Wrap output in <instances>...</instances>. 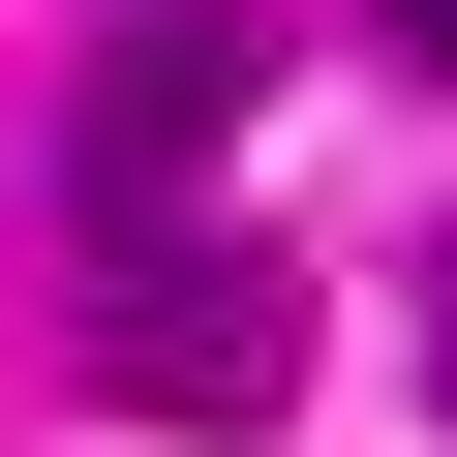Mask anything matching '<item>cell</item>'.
Here are the masks:
<instances>
[{
    "label": "cell",
    "instance_id": "3",
    "mask_svg": "<svg viewBox=\"0 0 457 457\" xmlns=\"http://www.w3.org/2000/svg\"><path fill=\"white\" fill-rule=\"evenodd\" d=\"M366 31H396V62H427V92H457V0H366Z\"/></svg>",
    "mask_w": 457,
    "mask_h": 457
},
{
    "label": "cell",
    "instance_id": "1",
    "mask_svg": "<svg viewBox=\"0 0 457 457\" xmlns=\"http://www.w3.org/2000/svg\"><path fill=\"white\" fill-rule=\"evenodd\" d=\"M245 92H275V31H245V0H122V31L62 62V183H92V245H183V213H213V153H245Z\"/></svg>",
    "mask_w": 457,
    "mask_h": 457
},
{
    "label": "cell",
    "instance_id": "4",
    "mask_svg": "<svg viewBox=\"0 0 457 457\" xmlns=\"http://www.w3.org/2000/svg\"><path fill=\"white\" fill-rule=\"evenodd\" d=\"M427 366H457V245H427Z\"/></svg>",
    "mask_w": 457,
    "mask_h": 457
},
{
    "label": "cell",
    "instance_id": "2",
    "mask_svg": "<svg viewBox=\"0 0 457 457\" xmlns=\"http://www.w3.org/2000/svg\"><path fill=\"white\" fill-rule=\"evenodd\" d=\"M92 396H122V427H275V396H305V275L122 245V275H92Z\"/></svg>",
    "mask_w": 457,
    "mask_h": 457
}]
</instances>
